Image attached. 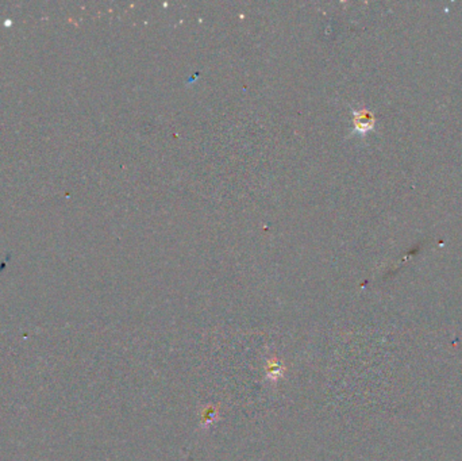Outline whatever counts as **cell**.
Segmentation results:
<instances>
[{
  "mask_svg": "<svg viewBox=\"0 0 462 461\" xmlns=\"http://www.w3.org/2000/svg\"><path fill=\"white\" fill-rule=\"evenodd\" d=\"M355 123H357V129L358 132L365 133L367 132V129L373 127V116L369 114L367 111H362L355 115Z\"/></svg>",
  "mask_w": 462,
  "mask_h": 461,
  "instance_id": "6da1fadb",
  "label": "cell"
}]
</instances>
